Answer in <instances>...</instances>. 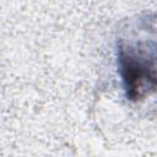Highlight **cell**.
I'll return each instance as SVG.
<instances>
[{"label":"cell","mask_w":157,"mask_h":157,"mask_svg":"<svg viewBox=\"0 0 157 157\" xmlns=\"http://www.w3.org/2000/svg\"><path fill=\"white\" fill-rule=\"evenodd\" d=\"M121 71L124 82L128 90V94L131 98L139 96V91L141 90V83L147 80L148 72L147 70L141 66L137 61H135L130 56L121 58Z\"/></svg>","instance_id":"6da1fadb"}]
</instances>
